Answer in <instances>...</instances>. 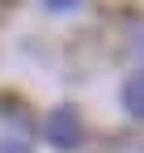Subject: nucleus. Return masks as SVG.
<instances>
[{"label": "nucleus", "mask_w": 144, "mask_h": 153, "mask_svg": "<svg viewBox=\"0 0 144 153\" xmlns=\"http://www.w3.org/2000/svg\"><path fill=\"white\" fill-rule=\"evenodd\" d=\"M47 140L55 145V149H76L81 145V115L72 111V106H60V111H51V119H47Z\"/></svg>", "instance_id": "obj_1"}, {"label": "nucleus", "mask_w": 144, "mask_h": 153, "mask_svg": "<svg viewBox=\"0 0 144 153\" xmlns=\"http://www.w3.org/2000/svg\"><path fill=\"white\" fill-rule=\"evenodd\" d=\"M123 106H127L132 119H144V68L127 76V85H123Z\"/></svg>", "instance_id": "obj_2"}, {"label": "nucleus", "mask_w": 144, "mask_h": 153, "mask_svg": "<svg viewBox=\"0 0 144 153\" xmlns=\"http://www.w3.org/2000/svg\"><path fill=\"white\" fill-rule=\"evenodd\" d=\"M0 153H30L26 140H0Z\"/></svg>", "instance_id": "obj_3"}, {"label": "nucleus", "mask_w": 144, "mask_h": 153, "mask_svg": "<svg viewBox=\"0 0 144 153\" xmlns=\"http://www.w3.org/2000/svg\"><path fill=\"white\" fill-rule=\"evenodd\" d=\"M43 4H47V9H72L76 0H43Z\"/></svg>", "instance_id": "obj_4"}, {"label": "nucleus", "mask_w": 144, "mask_h": 153, "mask_svg": "<svg viewBox=\"0 0 144 153\" xmlns=\"http://www.w3.org/2000/svg\"><path fill=\"white\" fill-rule=\"evenodd\" d=\"M136 55H140V60H144V26L136 30Z\"/></svg>", "instance_id": "obj_5"}]
</instances>
